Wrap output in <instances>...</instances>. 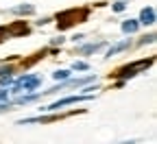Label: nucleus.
I'll return each instance as SVG.
<instances>
[{
    "label": "nucleus",
    "mask_w": 157,
    "mask_h": 144,
    "mask_svg": "<svg viewBox=\"0 0 157 144\" xmlns=\"http://www.w3.org/2000/svg\"><path fill=\"white\" fill-rule=\"evenodd\" d=\"M92 96H68V98H63V100H57V103H52V105L48 107V111H55V109H59V107H63V105H72V103H81V100H90Z\"/></svg>",
    "instance_id": "nucleus-4"
},
{
    "label": "nucleus",
    "mask_w": 157,
    "mask_h": 144,
    "mask_svg": "<svg viewBox=\"0 0 157 144\" xmlns=\"http://www.w3.org/2000/svg\"><path fill=\"white\" fill-rule=\"evenodd\" d=\"M85 18V11H66V13H61L59 15V29H68V26H72L76 20H83Z\"/></svg>",
    "instance_id": "nucleus-2"
},
{
    "label": "nucleus",
    "mask_w": 157,
    "mask_h": 144,
    "mask_svg": "<svg viewBox=\"0 0 157 144\" xmlns=\"http://www.w3.org/2000/svg\"><path fill=\"white\" fill-rule=\"evenodd\" d=\"M26 31H29V29H26V24H24V22H17L15 26H11V29H9V33H11V35H22V33H26Z\"/></svg>",
    "instance_id": "nucleus-6"
},
{
    "label": "nucleus",
    "mask_w": 157,
    "mask_h": 144,
    "mask_svg": "<svg viewBox=\"0 0 157 144\" xmlns=\"http://www.w3.org/2000/svg\"><path fill=\"white\" fill-rule=\"evenodd\" d=\"M122 31L124 33H135L137 31V20H127V22L122 24Z\"/></svg>",
    "instance_id": "nucleus-8"
},
{
    "label": "nucleus",
    "mask_w": 157,
    "mask_h": 144,
    "mask_svg": "<svg viewBox=\"0 0 157 144\" xmlns=\"http://www.w3.org/2000/svg\"><path fill=\"white\" fill-rule=\"evenodd\" d=\"M140 20H142V24H146V26L155 24V9H153V7H146V9H142V13H140Z\"/></svg>",
    "instance_id": "nucleus-5"
},
{
    "label": "nucleus",
    "mask_w": 157,
    "mask_h": 144,
    "mask_svg": "<svg viewBox=\"0 0 157 144\" xmlns=\"http://www.w3.org/2000/svg\"><path fill=\"white\" fill-rule=\"evenodd\" d=\"M124 48H129V39H124L122 44H116L113 48H109V53H107V57H113L116 53H120V50H124Z\"/></svg>",
    "instance_id": "nucleus-7"
},
{
    "label": "nucleus",
    "mask_w": 157,
    "mask_h": 144,
    "mask_svg": "<svg viewBox=\"0 0 157 144\" xmlns=\"http://www.w3.org/2000/svg\"><path fill=\"white\" fill-rule=\"evenodd\" d=\"M5 98H7V92L2 90V92H0V100H5Z\"/></svg>",
    "instance_id": "nucleus-14"
},
{
    "label": "nucleus",
    "mask_w": 157,
    "mask_h": 144,
    "mask_svg": "<svg viewBox=\"0 0 157 144\" xmlns=\"http://www.w3.org/2000/svg\"><path fill=\"white\" fill-rule=\"evenodd\" d=\"M15 13H33V7H17V9H13Z\"/></svg>",
    "instance_id": "nucleus-11"
},
{
    "label": "nucleus",
    "mask_w": 157,
    "mask_h": 144,
    "mask_svg": "<svg viewBox=\"0 0 157 144\" xmlns=\"http://www.w3.org/2000/svg\"><path fill=\"white\" fill-rule=\"evenodd\" d=\"M72 68H74V70H87V68H90V64H85V61H74Z\"/></svg>",
    "instance_id": "nucleus-9"
},
{
    "label": "nucleus",
    "mask_w": 157,
    "mask_h": 144,
    "mask_svg": "<svg viewBox=\"0 0 157 144\" xmlns=\"http://www.w3.org/2000/svg\"><path fill=\"white\" fill-rule=\"evenodd\" d=\"M124 9H127V5L122 2V0H120V2H116V5H113V11H118V13H120V11H124Z\"/></svg>",
    "instance_id": "nucleus-12"
},
{
    "label": "nucleus",
    "mask_w": 157,
    "mask_h": 144,
    "mask_svg": "<svg viewBox=\"0 0 157 144\" xmlns=\"http://www.w3.org/2000/svg\"><path fill=\"white\" fill-rule=\"evenodd\" d=\"M68 74H70V72H68V70H59V72H55V74H52V76H55V79H66V76H68Z\"/></svg>",
    "instance_id": "nucleus-13"
},
{
    "label": "nucleus",
    "mask_w": 157,
    "mask_h": 144,
    "mask_svg": "<svg viewBox=\"0 0 157 144\" xmlns=\"http://www.w3.org/2000/svg\"><path fill=\"white\" fill-rule=\"evenodd\" d=\"M39 85H42V79H39V76H22L17 81V85L13 88V92H22V90L24 92H33Z\"/></svg>",
    "instance_id": "nucleus-1"
},
{
    "label": "nucleus",
    "mask_w": 157,
    "mask_h": 144,
    "mask_svg": "<svg viewBox=\"0 0 157 144\" xmlns=\"http://www.w3.org/2000/svg\"><path fill=\"white\" fill-rule=\"evenodd\" d=\"M103 44H90V46H85L81 53H94V50H98V48H101Z\"/></svg>",
    "instance_id": "nucleus-10"
},
{
    "label": "nucleus",
    "mask_w": 157,
    "mask_h": 144,
    "mask_svg": "<svg viewBox=\"0 0 157 144\" xmlns=\"http://www.w3.org/2000/svg\"><path fill=\"white\" fill-rule=\"evenodd\" d=\"M151 64H153L151 59H148V61H137V64H131V66H127V68H122V70H120V76H133L135 72H140V70L148 68Z\"/></svg>",
    "instance_id": "nucleus-3"
}]
</instances>
